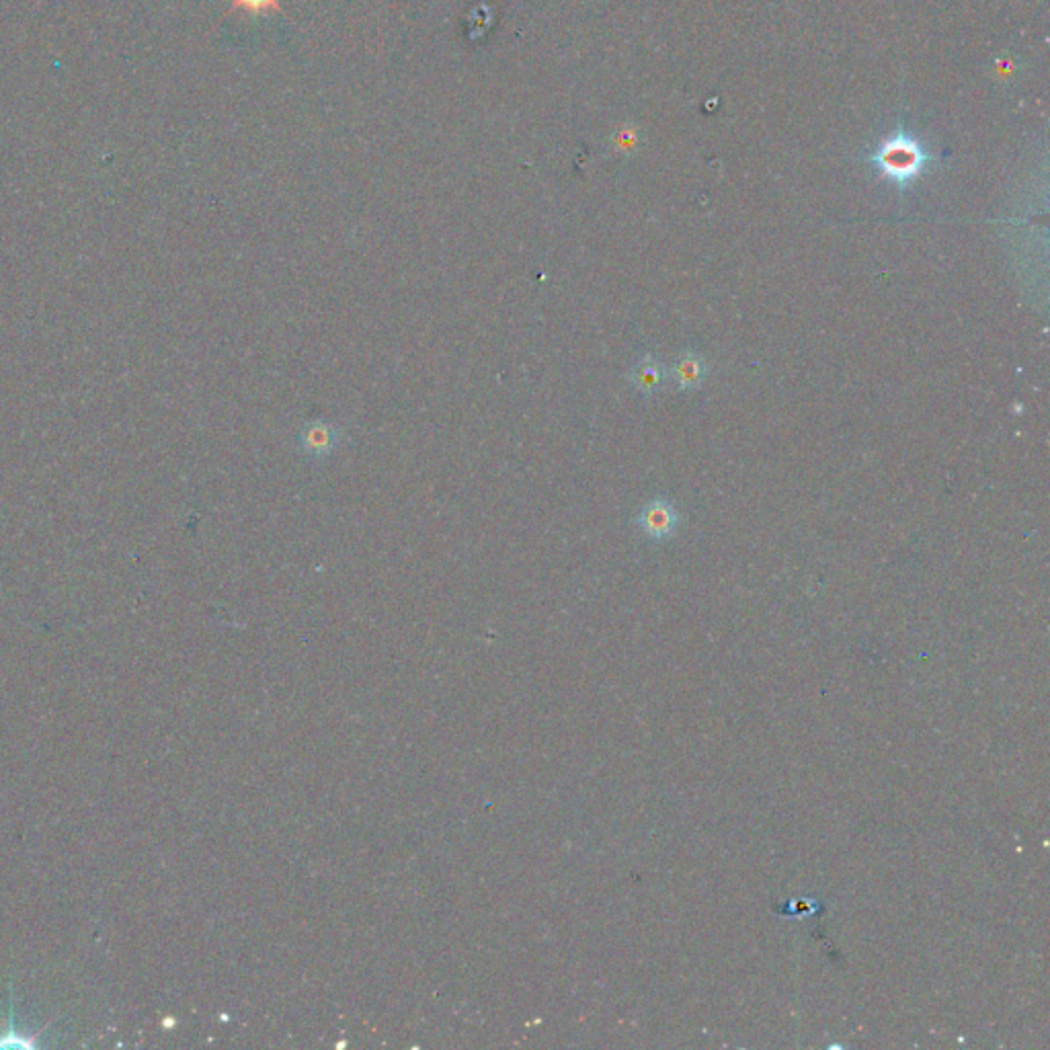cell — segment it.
Here are the masks:
<instances>
[{"label":"cell","instance_id":"obj_4","mask_svg":"<svg viewBox=\"0 0 1050 1050\" xmlns=\"http://www.w3.org/2000/svg\"><path fill=\"white\" fill-rule=\"evenodd\" d=\"M630 378H632L634 386H636L640 392H644V394H653V392H657V390L661 388V384H663V380H665V370H663V366H661V363H659L655 357L646 355V357H642V359L636 363Z\"/></svg>","mask_w":1050,"mask_h":1050},{"label":"cell","instance_id":"obj_5","mask_svg":"<svg viewBox=\"0 0 1050 1050\" xmlns=\"http://www.w3.org/2000/svg\"><path fill=\"white\" fill-rule=\"evenodd\" d=\"M673 376L681 390L698 388L706 376V363L702 357L694 353H685L677 359V363L673 366Z\"/></svg>","mask_w":1050,"mask_h":1050},{"label":"cell","instance_id":"obj_1","mask_svg":"<svg viewBox=\"0 0 1050 1050\" xmlns=\"http://www.w3.org/2000/svg\"><path fill=\"white\" fill-rule=\"evenodd\" d=\"M927 158L930 156H927L923 146L907 134H897L891 140H886L870 156L874 167L899 187H907L921 175L927 165Z\"/></svg>","mask_w":1050,"mask_h":1050},{"label":"cell","instance_id":"obj_6","mask_svg":"<svg viewBox=\"0 0 1050 1050\" xmlns=\"http://www.w3.org/2000/svg\"><path fill=\"white\" fill-rule=\"evenodd\" d=\"M234 5L240 9H247L251 13L277 9V0H234Z\"/></svg>","mask_w":1050,"mask_h":1050},{"label":"cell","instance_id":"obj_3","mask_svg":"<svg viewBox=\"0 0 1050 1050\" xmlns=\"http://www.w3.org/2000/svg\"><path fill=\"white\" fill-rule=\"evenodd\" d=\"M638 523L651 540H665L671 538L677 528V513L665 501H651L642 507Z\"/></svg>","mask_w":1050,"mask_h":1050},{"label":"cell","instance_id":"obj_2","mask_svg":"<svg viewBox=\"0 0 1050 1050\" xmlns=\"http://www.w3.org/2000/svg\"><path fill=\"white\" fill-rule=\"evenodd\" d=\"M339 429L329 423V421H310L302 427L300 435H298V443H300V450L306 454V456H312V458H327L331 456L337 446H339Z\"/></svg>","mask_w":1050,"mask_h":1050}]
</instances>
